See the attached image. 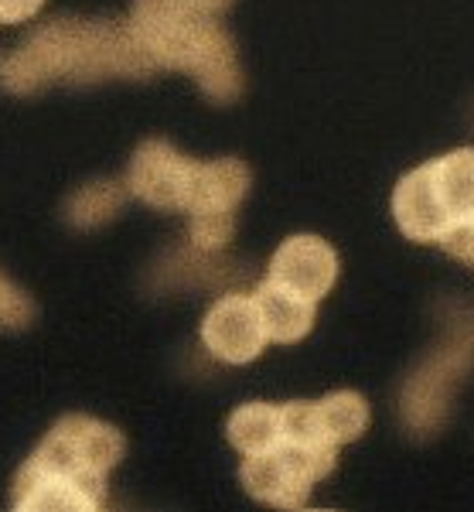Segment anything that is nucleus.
Segmentation results:
<instances>
[{
	"label": "nucleus",
	"mask_w": 474,
	"mask_h": 512,
	"mask_svg": "<svg viewBox=\"0 0 474 512\" xmlns=\"http://www.w3.org/2000/svg\"><path fill=\"white\" fill-rule=\"evenodd\" d=\"M154 65L144 59L127 21L52 18L0 62V86L31 96L48 86H89L106 79H147Z\"/></svg>",
	"instance_id": "nucleus-1"
},
{
	"label": "nucleus",
	"mask_w": 474,
	"mask_h": 512,
	"mask_svg": "<svg viewBox=\"0 0 474 512\" xmlns=\"http://www.w3.org/2000/svg\"><path fill=\"white\" fill-rule=\"evenodd\" d=\"M123 185L151 209L209 216L239 209L249 192V168L239 158L195 161L168 140L151 137L133 151Z\"/></svg>",
	"instance_id": "nucleus-2"
},
{
	"label": "nucleus",
	"mask_w": 474,
	"mask_h": 512,
	"mask_svg": "<svg viewBox=\"0 0 474 512\" xmlns=\"http://www.w3.org/2000/svg\"><path fill=\"white\" fill-rule=\"evenodd\" d=\"M130 24L144 59L157 69L188 72L205 96L232 103L243 93V65L236 41L222 21H174V24Z\"/></svg>",
	"instance_id": "nucleus-3"
},
{
	"label": "nucleus",
	"mask_w": 474,
	"mask_h": 512,
	"mask_svg": "<svg viewBox=\"0 0 474 512\" xmlns=\"http://www.w3.org/2000/svg\"><path fill=\"white\" fill-rule=\"evenodd\" d=\"M123 454H127V437L113 424L89 414H65L41 437L18 475L62 478L106 502V478L120 465Z\"/></svg>",
	"instance_id": "nucleus-4"
},
{
	"label": "nucleus",
	"mask_w": 474,
	"mask_h": 512,
	"mask_svg": "<svg viewBox=\"0 0 474 512\" xmlns=\"http://www.w3.org/2000/svg\"><path fill=\"white\" fill-rule=\"evenodd\" d=\"M335 461L338 448L280 441L277 448L263 454H246L239 465V482L256 502L277 509H301L314 485L331 475Z\"/></svg>",
	"instance_id": "nucleus-5"
},
{
	"label": "nucleus",
	"mask_w": 474,
	"mask_h": 512,
	"mask_svg": "<svg viewBox=\"0 0 474 512\" xmlns=\"http://www.w3.org/2000/svg\"><path fill=\"white\" fill-rule=\"evenodd\" d=\"M335 280H338L335 246L314 233L287 236L284 243L273 250L270 267H266V284L301 297V301H314V304L331 294Z\"/></svg>",
	"instance_id": "nucleus-6"
},
{
	"label": "nucleus",
	"mask_w": 474,
	"mask_h": 512,
	"mask_svg": "<svg viewBox=\"0 0 474 512\" xmlns=\"http://www.w3.org/2000/svg\"><path fill=\"white\" fill-rule=\"evenodd\" d=\"M202 345L212 359L226 362V366H246V362L260 359L270 338H266L256 297L243 291L222 294L202 318Z\"/></svg>",
	"instance_id": "nucleus-7"
},
{
	"label": "nucleus",
	"mask_w": 474,
	"mask_h": 512,
	"mask_svg": "<svg viewBox=\"0 0 474 512\" xmlns=\"http://www.w3.org/2000/svg\"><path fill=\"white\" fill-rule=\"evenodd\" d=\"M427 171L447 233H474V147H457L444 158L427 161Z\"/></svg>",
	"instance_id": "nucleus-8"
},
{
	"label": "nucleus",
	"mask_w": 474,
	"mask_h": 512,
	"mask_svg": "<svg viewBox=\"0 0 474 512\" xmlns=\"http://www.w3.org/2000/svg\"><path fill=\"white\" fill-rule=\"evenodd\" d=\"M393 216L399 233L413 239V243H440L444 239L447 219L437 205L427 164H420L410 175L399 178V185L393 188Z\"/></svg>",
	"instance_id": "nucleus-9"
},
{
	"label": "nucleus",
	"mask_w": 474,
	"mask_h": 512,
	"mask_svg": "<svg viewBox=\"0 0 474 512\" xmlns=\"http://www.w3.org/2000/svg\"><path fill=\"white\" fill-rule=\"evenodd\" d=\"M256 297V308H260L266 338L273 345H297L301 338L311 335L314 318H318V304L314 301H301V297L280 291L273 284H263L253 291Z\"/></svg>",
	"instance_id": "nucleus-10"
},
{
	"label": "nucleus",
	"mask_w": 474,
	"mask_h": 512,
	"mask_svg": "<svg viewBox=\"0 0 474 512\" xmlns=\"http://www.w3.org/2000/svg\"><path fill=\"white\" fill-rule=\"evenodd\" d=\"M229 444L239 454H263L270 448H277L280 437H284V417H280V403H243V407L232 410L229 424H226Z\"/></svg>",
	"instance_id": "nucleus-11"
},
{
	"label": "nucleus",
	"mask_w": 474,
	"mask_h": 512,
	"mask_svg": "<svg viewBox=\"0 0 474 512\" xmlns=\"http://www.w3.org/2000/svg\"><path fill=\"white\" fill-rule=\"evenodd\" d=\"M314 420H318L324 444L342 448V444L359 441L365 434V427H369V403L355 390L328 393L324 400H314Z\"/></svg>",
	"instance_id": "nucleus-12"
},
{
	"label": "nucleus",
	"mask_w": 474,
	"mask_h": 512,
	"mask_svg": "<svg viewBox=\"0 0 474 512\" xmlns=\"http://www.w3.org/2000/svg\"><path fill=\"white\" fill-rule=\"evenodd\" d=\"M127 195H130L127 185H116V181H89L79 192H72L69 205H65V219L76 229H96L123 209Z\"/></svg>",
	"instance_id": "nucleus-13"
},
{
	"label": "nucleus",
	"mask_w": 474,
	"mask_h": 512,
	"mask_svg": "<svg viewBox=\"0 0 474 512\" xmlns=\"http://www.w3.org/2000/svg\"><path fill=\"white\" fill-rule=\"evenodd\" d=\"M232 0H133L130 21L174 24V21H222Z\"/></svg>",
	"instance_id": "nucleus-14"
},
{
	"label": "nucleus",
	"mask_w": 474,
	"mask_h": 512,
	"mask_svg": "<svg viewBox=\"0 0 474 512\" xmlns=\"http://www.w3.org/2000/svg\"><path fill=\"white\" fill-rule=\"evenodd\" d=\"M236 233V212H209V216H191L188 243L198 253H215Z\"/></svg>",
	"instance_id": "nucleus-15"
},
{
	"label": "nucleus",
	"mask_w": 474,
	"mask_h": 512,
	"mask_svg": "<svg viewBox=\"0 0 474 512\" xmlns=\"http://www.w3.org/2000/svg\"><path fill=\"white\" fill-rule=\"evenodd\" d=\"M31 318H35V304H31V297L24 294L21 287L4 274V270H0V328H7V332H21V328L31 325Z\"/></svg>",
	"instance_id": "nucleus-16"
},
{
	"label": "nucleus",
	"mask_w": 474,
	"mask_h": 512,
	"mask_svg": "<svg viewBox=\"0 0 474 512\" xmlns=\"http://www.w3.org/2000/svg\"><path fill=\"white\" fill-rule=\"evenodd\" d=\"M437 246L447 256H454V260H461L464 267L474 270V233H461V229H457V233H447Z\"/></svg>",
	"instance_id": "nucleus-17"
},
{
	"label": "nucleus",
	"mask_w": 474,
	"mask_h": 512,
	"mask_svg": "<svg viewBox=\"0 0 474 512\" xmlns=\"http://www.w3.org/2000/svg\"><path fill=\"white\" fill-rule=\"evenodd\" d=\"M45 7V0H0V24H24Z\"/></svg>",
	"instance_id": "nucleus-18"
}]
</instances>
